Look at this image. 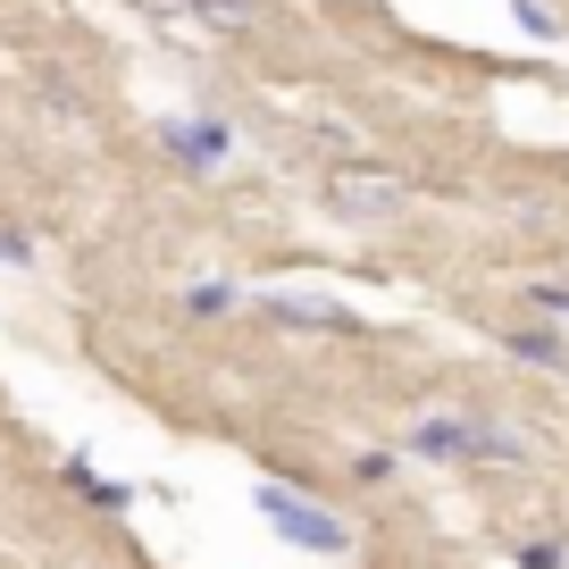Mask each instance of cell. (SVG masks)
<instances>
[{"label":"cell","instance_id":"obj_1","mask_svg":"<svg viewBox=\"0 0 569 569\" xmlns=\"http://www.w3.org/2000/svg\"><path fill=\"white\" fill-rule=\"evenodd\" d=\"M410 452H427V461H528V436H511V427L495 419H419L410 427Z\"/></svg>","mask_w":569,"mask_h":569},{"label":"cell","instance_id":"obj_2","mask_svg":"<svg viewBox=\"0 0 569 569\" xmlns=\"http://www.w3.org/2000/svg\"><path fill=\"white\" fill-rule=\"evenodd\" d=\"M260 519H268L293 552H343V545H352V528H343L327 502L293 495V486H260Z\"/></svg>","mask_w":569,"mask_h":569},{"label":"cell","instance_id":"obj_3","mask_svg":"<svg viewBox=\"0 0 569 569\" xmlns=\"http://www.w3.org/2000/svg\"><path fill=\"white\" fill-rule=\"evenodd\" d=\"M160 142H168V160H184L193 177H210V168L234 160V126L227 118H168Z\"/></svg>","mask_w":569,"mask_h":569},{"label":"cell","instance_id":"obj_4","mask_svg":"<svg viewBox=\"0 0 569 569\" xmlns=\"http://www.w3.org/2000/svg\"><path fill=\"white\" fill-rule=\"evenodd\" d=\"M260 319H277V327H302V336H360L352 327V310H336L327 293H260Z\"/></svg>","mask_w":569,"mask_h":569},{"label":"cell","instance_id":"obj_5","mask_svg":"<svg viewBox=\"0 0 569 569\" xmlns=\"http://www.w3.org/2000/svg\"><path fill=\"white\" fill-rule=\"evenodd\" d=\"M410 201L402 177H377V168H336V210L343 218H393Z\"/></svg>","mask_w":569,"mask_h":569},{"label":"cell","instance_id":"obj_6","mask_svg":"<svg viewBox=\"0 0 569 569\" xmlns=\"http://www.w3.org/2000/svg\"><path fill=\"white\" fill-rule=\"evenodd\" d=\"M502 343H511L519 360H536V369H569V343L552 336V327H511Z\"/></svg>","mask_w":569,"mask_h":569},{"label":"cell","instance_id":"obj_7","mask_svg":"<svg viewBox=\"0 0 569 569\" xmlns=\"http://www.w3.org/2000/svg\"><path fill=\"white\" fill-rule=\"evenodd\" d=\"M59 478H68L76 495H92V502H101V511H126V486H118V478H101V469H92V461H68V469H59Z\"/></svg>","mask_w":569,"mask_h":569},{"label":"cell","instance_id":"obj_8","mask_svg":"<svg viewBox=\"0 0 569 569\" xmlns=\"http://www.w3.org/2000/svg\"><path fill=\"white\" fill-rule=\"evenodd\" d=\"M234 302H243V293H234V284H193V293H184V310H193V319H218V310H234Z\"/></svg>","mask_w":569,"mask_h":569},{"label":"cell","instance_id":"obj_9","mask_svg":"<svg viewBox=\"0 0 569 569\" xmlns=\"http://www.w3.org/2000/svg\"><path fill=\"white\" fill-rule=\"evenodd\" d=\"M201 18L210 26H251V0H201Z\"/></svg>","mask_w":569,"mask_h":569},{"label":"cell","instance_id":"obj_10","mask_svg":"<svg viewBox=\"0 0 569 569\" xmlns=\"http://www.w3.org/2000/svg\"><path fill=\"white\" fill-rule=\"evenodd\" d=\"M352 478H360V486H386V478H393V452H360Z\"/></svg>","mask_w":569,"mask_h":569},{"label":"cell","instance_id":"obj_11","mask_svg":"<svg viewBox=\"0 0 569 569\" xmlns=\"http://www.w3.org/2000/svg\"><path fill=\"white\" fill-rule=\"evenodd\" d=\"M561 561H569L561 536H552V545H528V552H519V569H561Z\"/></svg>","mask_w":569,"mask_h":569},{"label":"cell","instance_id":"obj_12","mask_svg":"<svg viewBox=\"0 0 569 569\" xmlns=\"http://www.w3.org/2000/svg\"><path fill=\"white\" fill-rule=\"evenodd\" d=\"M528 302H536V310H552V319H569V284H536Z\"/></svg>","mask_w":569,"mask_h":569},{"label":"cell","instance_id":"obj_13","mask_svg":"<svg viewBox=\"0 0 569 569\" xmlns=\"http://www.w3.org/2000/svg\"><path fill=\"white\" fill-rule=\"evenodd\" d=\"M0 260H34V243H26L18 227H0Z\"/></svg>","mask_w":569,"mask_h":569}]
</instances>
